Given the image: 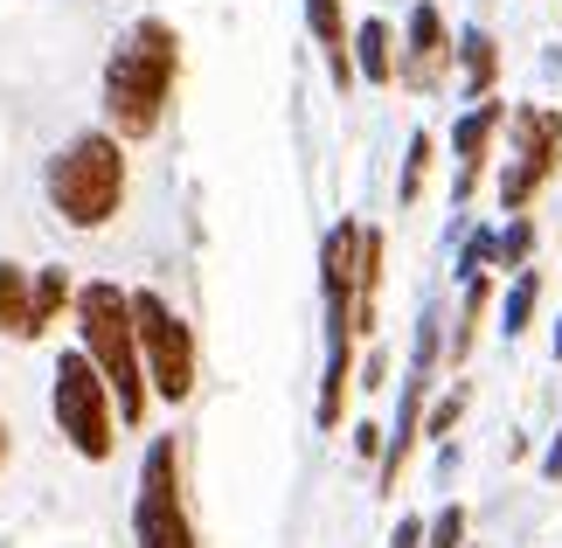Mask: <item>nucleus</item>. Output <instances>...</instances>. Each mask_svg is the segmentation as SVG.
I'll list each match as a JSON object with an SVG mask.
<instances>
[{
  "label": "nucleus",
  "mask_w": 562,
  "mask_h": 548,
  "mask_svg": "<svg viewBox=\"0 0 562 548\" xmlns=\"http://www.w3.org/2000/svg\"><path fill=\"white\" fill-rule=\"evenodd\" d=\"M306 29H313L319 49H327V70H334L340 91L361 83L355 77V29H348V14H340V0H306Z\"/></svg>",
  "instance_id": "obj_10"
},
{
  "label": "nucleus",
  "mask_w": 562,
  "mask_h": 548,
  "mask_svg": "<svg viewBox=\"0 0 562 548\" xmlns=\"http://www.w3.org/2000/svg\"><path fill=\"white\" fill-rule=\"evenodd\" d=\"M42 194L70 230H104L119 223L125 194H133V160H125V139L91 125V133L63 139L42 167Z\"/></svg>",
  "instance_id": "obj_3"
},
{
  "label": "nucleus",
  "mask_w": 562,
  "mask_h": 548,
  "mask_svg": "<svg viewBox=\"0 0 562 548\" xmlns=\"http://www.w3.org/2000/svg\"><path fill=\"white\" fill-rule=\"evenodd\" d=\"M562 174V112L555 104H507V160H501V215H528L535 194Z\"/></svg>",
  "instance_id": "obj_7"
},
{
  "label": "nucleus",
  "mask_w": 562,
  "mask_h": 548,
  "mask_svg": "<svg viewBox=\"0 0 562 548\" xmlns=\"http://www.w3.org/2000/svg\"><path fill=\"white\" fill-rule=\"evenodd\" d=\"M382 445H389V430H375V424H361V430H355V451L369 458V466H382Z\"/></svg>",
  "instance_id": "obj_23"
},
{
  "label": "nucleus",
  "mask_w": 562,
  "mask_h": 548,
  "mask_svg": "<svg viewBox=\"0 0 562 548\" xmlns=\"http://www.w3.org/2000/svg\"><path fill=\"white\" fill-rule=\"evenodd\" d=\"M430 160H438V139H430V133H409L403 181H396V202H403V209H417V194H424V181H430Z\"/></svg>",
  "instance_id": "obj_17"
},
{
  "label": "nucleus",
  "mask_w": 562,
  "mask_h": 548,
  "mask_svg": "<svg viewBox=\"0 0 562 548\" xmlns=\"http://www.w3.org/2000/svg\"><path fill=\"white\" fill-rule=\"evenodd\" d=\"M133 326H139V361H146V389H154V403H188L194 382H202V340H194L188 313L167 292L154 284H139L133 292Z\"/></svg>",
  "instance_id": "obj_5"
},
{
  "label": "nucleus",
  "mask_w": 562,
  "mask_h": 548,
  "mask_svg": "<svg viewBox=\"0 0 562 548\" xmlns=\"http://www.w3.org/2000/svg\"><path fill=\"white\" fill-rule=\"evenodd\" d=\"M451 63H459V83H465V98L472 104H486L493 98V83H501V42H493L486 29H459L451 35Z\"/></svg>",
  "instance_id": "obj_11"
},
{
  "label": "nucleus",
  "mask_w": 562,
  "mask_h": 548,
  "mask_svg": "<svg viewBox=\"0 0 562 548\" xmlns=\"http://www.w3.org/2000/svg\"><path fill=\"white\" fill-rule=\"evenodd\" d=\"M507 133V104L501 98H486V104H472V112L451 125V153H459V181H451V202H472V188H480V174L493 160V139Z\"/></svg>",
  "instance_id": "obj_9"
},
{
  "label": "nucleus",
  "mask_w": 562,
  "mask_h": 548,
  "mask_svg": "<svg viewBox=\"0 0 562 548\" xmlns=\"http://www.w3.org/2000/svg\"><path fill=\"white\" fill-rule=\"evenodd\" d=\"M77 347L91 355V368L104 376V389L119 396V424L125 430H146V403H154V389H146V361H139V326H133V292L112 278H91L77 284Z\"/></svg>",
  "instance_id": "obj_2"
},
{
  "label": "nucleus",
  "mask_w": 562,
  "mask_h": 548,
  "mask_svg": "<svg viewBox=\"0 0 562 548\" xmlns=\"http://www.w3.org/2000/svg\"><path fill=\"white\" fill-rule=\"evenodd\" d=\"M133 541L139 548H202V528H194V514H188V479H181V437L175 430H160L139 458Z\"/></svg>",
  "instance_id": "obj_6"
},
{
  "label": "nucleus",
  "mask_w": 562,
  "mask_h": 548,
  "mask_svg": "<svg viewBox=\"0 0 562 548\" xmlns=\"http://www.w3.org/2000/svg\"><path fill=\"white\" fill-rule=\"evenodd\" d=\"M8 451H14V430H8V416H0V472H8Z\"/></svg>",
  "instance_id": "obj_25"
},
{
  "label": "nucleus",
  "mask_w": 562,
  "mask_h": 548,
  "mask_svg": "<svg viewBox=\"0 0 562 548\" xmlns=\"http://www.w3.org/2000/svg\"><path fill=\"white\" fill-rule=\"evenodd\" d=\"M424 548H465V507H459V500H445V507L430 514V535H424Z\"/></svg>",
  "instance_id": "obj_21"
},
{
  "label": "nucleus",
  "mask_w": 562,
  "mask_h": 548,
  "mask_svg": "<svg viewBox=\"0 0 562 548\" xmlns=\"http://www.w3.org/2000/svg\"><path fill=\"white\" fill-rule=\"evenodd\" d=\"M528 265H535V223L528 215H507L501 250H493V271H528Z\"/></svg>",
  "instance_id": "obj_18"
},
{
  "label": "nucleus",
  "mask_w": 562,
  "mask_h": 548,
  "mask_svg": "<svg viewBox=\"0 0 562 548\" xmlns=\"http://www.w3.org/2000/svg\"><path fill=\"white\" fill-rule=\"evenodd\" d=\"M493 250H501V230H465V244H459V284H472V278H486L493 271Z\"/></svg>",
  "instance_id": "obj_19"
},
{
  "label": "nucleus",
  "mask_w": 562,
  "mask_h": 548,
  "mask_svg": "<svg viewBox=\"0 0 562 548\" xmlns=\"http://www.w3.org/2000/svg\"><path fill=\"white\" fill-rule=\"evenodd\" d=\"M542 479H549V487H562V430H555V445L542 451Z\"/></svg>",
  "instance_id": "obj_24"
},
{
  "label": "nucleus",
  "mask_w": 562,
  "mask_h": 548,
  "mask_svg": "<svg viewBox=\"0 0 562 548\" xmlns=\"http://www.w3.org/2000/svg\"><path fill=\"white\" fill-rule=\"evenodd\" d=\"M535 305H542V271H514L507 278V299H501V334L507 340H521L528 334V320H535Z\"/></svg>",
  "instance_id": "obj_16"
},
{
  "label": "nucleus",
  "mask_w": 562,
  "mask_h": 548,
  "mask_svg": "<svg viewBox=\"0 0 562 548\" xmlns=\"http://www.w3.org/2000/svg\"><path fill=\"white\" fill-rule=\"evenodd\" d=\"M465 403H472V396H465V382H451V396H438V403L424 410V437H438V445L451 451V430H459V416H465Z\"/></svg>",
  "instance_id": "obj_20"
},
{
  "label": "nucleus",
  "mask_w": 562,
  "mask_h": 548,
  "mask_svg": "<svg viewBox=\"0 0 562 548\" xmlns=\"http://www.w3.org/2000/svg\"><path fill=\"white\" fill-rule=\"evenodd\" d=\"M486 305H493V278H472V284H465V305H459V326H451V340H445V361H451V368H465L472 340H480Z\"/></svg>",
  "instance_id": "obj_14"
},
{
  "label": "nucleus",
  "mask_w": 562,
  "mask_h": 548,
  "mask_svg": "<svg viewBox=\"0 0 562 548\" xmlns=\"http://www.w3.org/2000/svg\"><path fill=\"white\" fill-rule=\"evenodd\" d=\"M0 340H42L35 334V271L0 257Z\"/></svg>",
  "instance_id": "obj_12"
},
{
  "label": "nucleus",
  "mask_w": 562,
  "mask_h": 548,
  "mask_svg": "<svg viewBox=\"0 0 562 548\" xmlns=\"http://www.w3.org/2000/svg\"><path fill=\"white\" fill-rule=\"evenodd\" d=\"M175 83H181V29L160 14H139L104 56V83H98L104 133H119L125 146L154 139L175 112Z\"/></svg>",
  "instance_id": "obj_1"
},
{
  "label": "nucleus",
  "mask_w": 562,
  "mask_h": 548,
  "mask_svg": "<svg viewBox=\"0 0 562 548\" xmlns=\"http://www.w3.org/2000/svg\"><path fill=\"white\" fill-rule=\"evenodd\" d=\"M396 49H403L396 29H389L382 14H369V21L355 29V77L375 83V91H389V83H396Z\"/></svg>",
  "instance_id": "obj_13"
},
{
  "label": "nucleus",
  "mask_w": 562,
  "mask_h": 548,
  "mask_svg": "<svg viewBox=\"0 0 562 548\" xmlns=\"http://www.w3.org/2000/svg\"><path fill=\"white\" fill-rule=\"evenodd\" d=\"M70 305H77L70 265H42V271H35V334H49V326L70 313Z\"/></svg>",
  "instance_id": "obj_15"
},
{
  "label": "nucleus",
  "mask_w": 562,
  "mask_h": 548,
  "mask_svg": "<svg viewBox=\"0 0 562 548\" xmlns=\"http://www.w3.org/2000/svg\"><path fill=\"white\" fill-rule=\"evenodd\" d=\"M424 535H430V521L424 514H403L396 535H389V548H424Z\"/></svg>",
  "instance_id": "obj_22"
},
{
  "label": "nucleus",
  "mask_w": 562,
  "mask_h": 548,
  "mask_svg": "<svg viewBox=\"0 0 562 548\" xmlns=\"http://www.w3.org/2000/svg\"><path fill=\"white\" fill-rule=\"evenodd\" d=\"M555 361H562V320H555Z\"/></svg>",
  "instance_id": "obj_26"
},
{
  "label": "nucleus",
  "mask_w": 562,
  "mask_h": 548,
  "mask_svg": "<svg viewBox=\"0 0 562 548\" xmlns=\"http://www.w3.org/2000/svg\"><path fill=\"white\" fill-rule=\"evenodd\" d=\"M49 416L63 430V445H70L77 458H91V466H104V458L119 451V396L104 389V376L91 368V355L83 347H70V355H56L49 368Z\"/></svg>",
  "instance_id": "obj_4"
},
{
  "label": "nucleus",
  "mask_w": 562,
  "mask_h": 548,
  "mask_svg": "<svg viewBox=\"0 0 562 548\" xmlns=\"http://www.w3.org/2000/svg\"><path fill=\"white\" fill-rule=\"evenodd\" d=\"M451 29L438 14V0H417L403 21V49H396V83H409V91H438V83L451 77Z\"/></svg>",
  "instance_id": "obj_8"
}]
</instances>
